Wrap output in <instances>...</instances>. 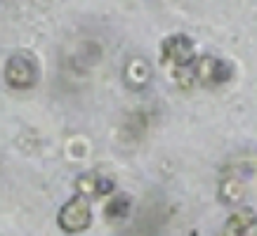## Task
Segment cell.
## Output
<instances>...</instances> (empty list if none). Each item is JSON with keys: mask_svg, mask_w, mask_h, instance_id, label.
<instances>
[{"mask_svg": "<svg viewBox=\"0 0 257 236\" xmlns=\"http://www.w3.org/2000/svg\"><path fill=\"white\" fill-rule=\"evenodd\" d=\"M59 227L69 234H78V231H85L92 222V210H90V198H87V191H78L76 196L71 198L69 203L59 210Z\"/></svg>", "mask_w": 257, "mask_h": 236, "instance_id": "6da1fadb", "label": "cell"}, {"mask_svg": "<svg viewBox=\"0 0 257 236\" xmlns=\"http://www.w3.org/2000/svg\"><path fill=\"white\" fill-rule=\"evenodd\" d=\"M189 69H191L196 83H201V85H219L229 78V66L217 57H201Z\"/></svg>", "mask_w": 257, "mask_h": 236, "instance_id": "3957f363", "label": "cell"}, {"mask_svg": "<svg viewBox=\"0 0 257 236\" xmlns=\"http://www.w3.org/2000/svg\"><path fill=\"white\" fill-rule=\"evenodd\" d=\"M224 236H257V215L250 208L236 210L224 224Z\"/></svg>", "mask_w": 257, "mask_h": 236, "instance_id": "5b68a950", "label": "cell"}, {"mask_svg": "<svg viewBox=\"0 0 257 236\" xmlns=\"http://www.w3.org/2000/svg\"><path fill=\"white\" fill-rule=\"evenodd\" d=\"M5 78L17 90L31 87L36 83V78H38V66L33 62V57L26 55V52L12 55L8 59V66H5Z\"/></svg>", "mask_w": 257, "mask_h": 236, "instance_id": "7a4b0ae2", "label": "cell"}, {"mask_svg": "<svg viewBox=\"0 0 257 236\" xmlns=\"http://www.w3.org/2000/svg\"><path fill=\"white\" fill-rule=\"evenodd\" d=\"M163 55H165V59H170L179 69H189L196 62L194 45H191V40L187 36H172V38L165 40Z\"/></svg>", "mask_w": 257, "mask_h": 236, "instance_id": "277c9868", "label": "cell"}]
</instances>
